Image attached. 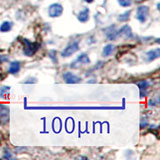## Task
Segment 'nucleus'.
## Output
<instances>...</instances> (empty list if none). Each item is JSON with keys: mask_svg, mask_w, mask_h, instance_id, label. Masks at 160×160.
Returning <instances> with one entry per match:
<instances>
[{"mask_svg": "<svg viewBox=\"0 0 160 160\" xmlns=\"http://www.w3.org/2000/svg\"><path fill=\"white\" fill-rule=\"evenodd\" d=\"M36 82H37V80L35 78H29L28 81H24L25 84H27V83H36Z\"/></svg>", "mask_w": 160, "mask_h": 160, "instance_id": "4be33fe9", "label": "nucleus"}, {"mask_svg": "<svg viewBox=\"0 0 160 160\" xmlns=\"http://www.w3.org/2000/svg\"><path fill=\"white\" fill-rule=\"evenodd\" d=\"M105 34L109 40H115L118 37V31L115 28V26H109L108 28H106L104 30Z\"/></svg>", "mask_w": 160, "mask_h": 160, "instance_id": "1a4fd4ad", "label": "nucleus"}, {"mask_svg": "<svg viewBox=\"0 0 160 160\" xmlns=\"http://www.w3.org/2000/svg\"><path fill=\"white\" fill-rule=\"evenodd\" d=\"M8 60H9V58H8V56H6V55H0V64L8 61Z\"/></svg>", "mask_w": 160, "mask_h": 160, "instance_id": "aec40b11", "label": "nucleus"}, {"mask_svg": "<svg viewBox=\"0 0 160 160\" xmlns=\"http://www.w3.org/2000/svg\"><path fill=\"white\" fill-rule=\"evenodd\" d=\"M114 45L113 44H107L106 46H104L103 51H102V55L104 57H108L112 54V52L114 51Z\"/></svg>", "mask_w": 160, "mask_h": 160, "instance_id": "2eb2a0df", "label": "nucleus"}, {"mask_svg": "<svg viewBox=\"0 0 160 160\" xmlns=\"http://www.w3.org/2000/svg\"><path fill=\"white\" fill-rule=\"evenodd\" d=\"M63 78H64V81L68 84H76V83L81 82V78L79 76L73 74L72 72H68V71L63 74Z\"/></svg>", "mask_w": 160, "mask_h": 160, "instance_id": "6e6552de", "label": "nucleus"}, {"mask_svg": "<svg viewBox=\"0 0 160 160\" xmlns=\"http://www.w3.org/2000/svg\"><path fill=\"white\" fill-rule=\"evenodd\" d=\"M130 13H131V11H130V10H128V11H125L124 13L119 15V16L117 17V20H118V21H120V22L127 21V20L129 19V17H130Z\"/></svg>", "mask_w": 160, "mask_h": 160, "instance_id": "f3484780", "label": "nucleus"}, {"mask_svg": "<svg viewBox=\"0 0 160 160\" xmlns=\"http://www.w3.org/2000/svg\"><path fill=\"white\" fill-rule=\"evenodd\" d=\"M143 125H144V127H145V126H147V120H145L144 122H143V121H141V125H140V126H141V128H142Z\"/></svg>", "mask_w": 160, "mask_h": 160, "instance_id": "5701e85b", "label": "nucleus"}, {"mask_svg": "<svg viewBox=\"0 0 160 160\" xmlns=\"http://www.w3.org/2000/svg\"><path fill=\"white\" fill-rule=\"evenodd\" d=\"M77 19L79 20L81 23H85L89 20V9L88 8H84L83 10H81L78 15H77Z\"/></svg>", "mask_w": 160, "mask_h": 160, "instance_id": "9b49d317", "label": "nucleus"}, {"mask_svg": "<svg viewBox=\"0 0 160 160\" xmlns=\"http://www.w3.org/2000/svg\"><path fill=\"white\" fill-rule=\"evenodd\" d=\"M9 107L6 105L0 104V123L6 124L9 122Z\"/></svg>", "mask_w": 160, "mask_h": 160, "instance_id": "423d86ee", "label": "nucleus"}, {"mask_svg": "<svg viewBox=\"0 0 160 160\" xmlns=\"http://www.w3.org/2000/svg\"><path fill=\"white\" fill-rule=\"evenodd\" d=\"M146 56H147L148 61H153V60L157 59L160 56V48H155V49L150 50V51L146 53Z\"/></svg>", "mask_w": 160, "mask_h": 160, "instance_id": "f8f14e48", "label": "nucleus"}, {"mask_svg": "<svg viewBox=\"0 0 160 160\" xmlns=\"http://www.w3.org/2000/svg\"><path fill=\"white\" fill-rule=\"evenodd\" d=\"M62 13H63V6L59 3H53L48 7V14L52 18L61 16Z\"/></svg>", "mask_w": 160, "mask_h": 160, "instance_id": "7ed1b4c3", "label": "nucleus"}, {"mask_svg": "<svg viewBox=\"0 0 160 160\" xmlns=\"http://www.w3.org/2000/svg\"><path fill=\"white\" fill-rule=\"evenodd\" d=\"M21 42L23 43V53L28 57H31L37 52V50L39 49L40 45L37 42H31L30 40L23 38L21 40Z\"/></svg>", "mask_w": 160, "mask_h": 160, "instance_id": "f03ea898", "label": "nucleus"}, {"mask_svg": "<svg viewBox=\"0 0 160 160\" xmlns=\"http://www.w3.org/2000/svg\"><path fill=\"white\" fill-rule=\"evenodd\" d=\"M84 1H85V2H87V3H92V2L94 1V0H84Z\"/></svg>", "mask_w": 160, "mask_h": 160, "instance_id": "b1692460", "label": "nucleus"}, {"mask_svg": "<svg viewBox=\"0 0 160 160\" xmlns=\"http://www.w3.org/2000/svg\"><path fill=\"white\" fill-rule=\"evenodd\" d=\"M29 110H117L123 109L116 106H25Z\"/></svg>", "mask_w": 160, "mask_h": 160, "instance_id": "f257e3e1", "label": "nucleus"}, {"mask_svg": "<svg viewBox=\"0 0 160 160\" xmlns=\"http://www.w3.org/2000/svg\"><path fill=\"white\" fill-rule=\"evenodd\" d=\"M121 35V36H124L126 38H131L132 37V31L131 28H130L129 25H124L121 28L118 30V36Z\"/></svg>", "mask_w": 160, "mask_h": 160, "instance_id": "9d476101", "label": "nucleus"}, {"mask_svg": "<svg viewBox=\"0 0 160 160\" xmlns=\"http://www.w3.org/2000/svg\"><path fill=\"white\" fill-rule=\"evenodd\" d=\"M137 85L140 89V94H141V97H143V95L146 94V90L149 87V82L147 80H141V81L137 82Z\"/></svg>", "mask_w": 160, "mask_h": 160, "instance_id": "ddd939ff", "label": "nucleus"}, {"mask_svg": "<svg viewBox=\"0 0 160 160\" xmlns=\"http://www.w3.org/2000/svg\"><path fill=\"white\" fill-rule=\"evenodd\" d=\"M148 15H149V7L148 6H145V5H141V6H139L137 8L136 18H137V20H138L139 22L144 23L147 20Z\"/></svg>", "mask_w": 160, "mask_h": 160, "instance_id": "39448f33", "label": "nucleus"}, {"mask_svg": "<svg viewBox=\"0 0 160 160\" xmlns=\"http://www.w3.org/2000/svg\"><path fill=\"white\" fill-rule=\"evenodd\" d=\"M89 63H90V58L88 57V55L85 53H82L75 59L74 62L71 63V67L76 68V67H78V65H85V64H89Z\"/></svg>", "mask_w": 160, "mask_h": 160, "instance_id": "0eeeda50", "label": "nucleus"}, {"mask_svg": "<svg viewBox=\"0 0 160 160\" xmlns=\"http://www.w3.org/2000/svg\"><path fill=\"white\" fill-rule=\"evenodd\" d=\"M3 158L11 159V158H13V156H12V154L10 153L9 151H6V150H5V152H4V155H3Z\"/></svg>", "mask_w": 160, "mask_h": 160, "instance_id": "412c9836", "label": "nucleus"}, {"mask_svg": "<svg viewBox=\"0 0 160 160\" xmlns=\"http://www.w3.org/2000/svg\"><path fill=\"white\" fill-rule=\"evenodd\" d=\"M9 90H10L9 86H3V87H1V88H0V96L3 97L5 94L9 92Z\"/></svg>", "mask_w": 160, "mask_h": 160, "instance_id": "6ab92c4d", "label": "nucleus"}, {"mask_svg": "<svg viewBox=\"0 0 160 160\" xmlns=\"http://www.w3.org/2000/svg\"><path fill=\"white\" fill-rule=\"evenodd\" d=\"M20 71V62L19 61H12L9 65L8 72L10 74H16Z\"/></svg>", "mask_w": 160, "mask_h": 160, "instance_id": "4468645a", "label": "nucleus"}, {"mask_svg": "<svg viewBox=\"0 0 160 160\" xmlns=\"http://www.w3.org/2000/svg\"><path fill=\"white\" fill-rule=\"evenodd\" d=\"M79 49V44L77 41H73L70 44H68L66 47L63 49V51L61 52L62 57H69L73 55L75 52H77Z\"/></svg>", "mask_w": 160, "mask_h": 160, "instance_id": "20e7f679", "label": "nucleus"}, {"mask_svg": "<svg viewBox=\"0 0 160 160\" xmlns=\"http://www.w3.org/2000/svg\"><path fill=\"white\" fill-rule=\"evenodd\" d=\"M12 28V23L10 21H4L0 25V32H8Z\"/></svg>", "mask_w": 160, "mask_h": 160, "instance_id": "dca6fc26", "label": "nucleus"}, {"mask_svg": "<svg viewBox=\"0 0 160 160\" xmlns=\"http://www.w3.org/2000/svg\"><path fill=\"white\" fill-rule=\"evenodd\" d=\"M117 1L122 7H128L132 4V0H117Z\"/></svg>", "mask_w": 160, "mask_h": 160, "instance_id": "a211bd4d", "label": "nucleus"}]
</instances>
